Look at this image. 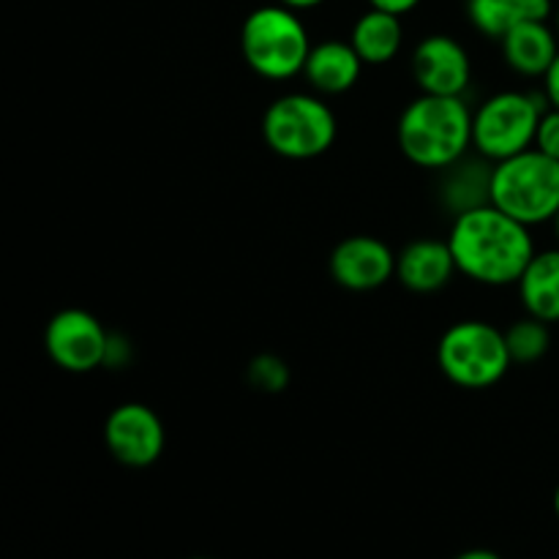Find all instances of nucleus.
<instances>
[{"label": "nucleus", "mask_w": 559, "mask_h": 559, "mask_svg": "<svg viewBox=\"0 0 559 559\" xmlns=\"http://www.w3.org/2000/svg\"><path fill=\"white\" fill-rule=\"evenodd\" d=\"M448 246H451L459 273L486 287L519 284L535 257L527 224L508 216L491 202L456 213Z\"/></svg>", "instance_id": "obj_1"}, {"label": "nucleus", "mask_w": 559, "mask_h": 559, "mask_svg": "<svg viewBox=\"0 0 559 559\" xmlns=\"http://www.w3.org/2000/svg\"><path fill=\"white\" fill-rule=\"evenodd\" d=\"M396 140L415 167L448 169L473 145V112L462 96L420 93L404 107Z\"/></svg>", "instance_id": "obj_2"}, {"label": "nucleus", "mask_w": 559, "mask_h": 559, "mask_svg": "<svg viewBox=\"0 0 559 559\" xmlns=\"http://www.w3.org/2000/svg\"><path fill=\"white\" fill-rule=\"evenodd\" d=\"M311 38L298 11L284 3L260 5L240 25V55L262 80H293L304 74Z\"/></svg>", "instance_id": "obj_3"}, {"label": "nucleus", "mask_w": 559, "mask_h": 559, "mask_svg": "<svg viewBox=\"0 0 559 559\" xmlns=\"http://www.w3.org/2000/svg\"><path fill=\"white\" fill-rule=\"evenodd\" d=\"M489 202L527 227L551 222L559 211V162L535 145L495 162Z\"/></svg>", "instance_id": "obj_4"}, {"label": "nucleus", "mask_w": 559, "mask_h": 559, "mask_svg": "<svg viewBox=\"0 0 559 559\" xmlns=\"http://www.w3.org/2000/svg\"><path fill=\"white\" fill-rule=\"evenodd\" d=\"M437 366L453 385L484 391L508 374L513 360L500 328L484 320H462L437 342Z\"/></svg>", "instance_id": "obj_5"}, {"label": "nucleus", "mask_w": 559, "mask_h": 559, "mask_svg": "<svg viewBox=\"0 0 559 559\" xmlns=\"http://www.w3.org/2000/svg\"><path fill=\"white\" fill-rule=\"evenodd\" d=\"M336 115L311 93H284L262 115V140L276 156L306 162L331 151Z\"/></svg>", "instance_id": "obj_6"}, {"label": "nucleus", "mask_w": 559, "mask_h": 559, "mask_svg": "<svg viewBox=\"0 0 559 559\" xmlns=\"http://www.w3.org/2000/svg\"><path fill=\"white\" fill-rule=\"evenodd\" d=\"M549 107L546 93H495L480 104L478 112H473V145L489 162L516 156L535 145L540 115Z\"/></svg>", "instance_id": "obj_7"}, {"label": "nucleus", "mask_w": 559, "mask_h": 559, "mask_svg": "<svg viewBox=\"0 0 559 559\" xmlns=\"http://www.w3.org/2000/svg\"><path fill=\"white\" fill-rule=\"evenodd\" d=\"M109 336L102 322L85 309H60L44 328V349L58 369L87 374L107 364Z\"/></svg>", "instance_id": "obj_8"}, {"label": "nucleus", "mask_w": 559, "mask_h": 559, "mask_svg": "<svg viewBox=\"0 0 559 559\" xmlns=\"http://www.w3.org/2000/svg\"><path fill=\"white\" fill-rule=\"evenodd\" d=\"M104 442L109 456L129 469H145L164 453V424L153 407L142 402L118 404L104 424Z\"/></svg>", "instance_id": "obj_9"}, {"label": "nucleus", "mask_w": 559, "mask_h": 559, "mask_svg": "<svg viewBox=\"0 0 559 559\" xmlns=\"http://www.w3.org/2000/svg\"><path fill=\"white\" fill-rule=\"evenodd\" d=\"M331 276L349 293H371L396 276V254L371 235H349L331 251Z\"/></svg>", "instance_id": "obj_10"}, {"label": "nucleus", "mask_w": 559, "mask_h": 559, "mask_svg": "<svg viewBox=\"0 0 559 559\" xmlns=\"http://www.w3.org/2000/svg\"><path fill=\"white\" fill-rule=\"evenodd\" d=\"M413 80L420 93L464 96L473 80V63L462 44L445 33L426 36L413 52Z\"/></svg>", "instance_id": "obj_11"}, {"label": "nucleus", "mask_w": 559, "mask_h": 559, "mask_svg": "<svg viewBox=\"0 0 559 559\" xmlns=\"http://www.w3.org/2000/svg\"><path fill=\"white\" fill-rule=\"evenodd\" d=\"M456 271L448 240H413L396 254V278L409 293H440Z\"/></svg>", "instance_id": "obj_12"}, {"label": "nucleus", "mask_w": 559, "mask_h": 559, "mask_svg": "<svg viewBox=\"0 0 559 559\" xmlns=\"http://www.w3.org/2000/svg\"><path fill=\"white\" fill-rule=\"evenodd\" d=\"M557 36L559 33L551 31L546 20L519 22L500 38L502 58L516 74L544 76L559 55Z\"/></svg>", "instance_id": "obj_13"}, {"label": "nucleus", "mask_w": 559, "mask_h": 559, "mask_svg": "<svg viewBox=\"0 0 559 559\" xmlns=\"http://www.w3.org/2000/svg\"><path fill=\"white\" fill-rule=\"evenodd\" d=\"M364 66L366 63L349 41H322L311 47L304 76L314 91L325 93V96H342L349 87H355Z\"/></svg>", "instance_id": "obj_14"}, {"label": "nucleus", "mask_w": 559, "mask_h": 559, "mask_svg": "<svg viewBox=\"0 0 559 559\" xmlns=\"http://www.w3.org/2000/svg\"><path fill=\"white\" fill-rule=\"evenodd\" d=\"M519 298L527 314L555 325L559 322V249L535 251L519 278Z\"/></svg>", "instance_id": "obj_15"}, {"label": "nucleus", "mask_w": 559, "mask_h": 559, "mask_svg": "<svg viewBox=\"0 0 559 559\" xmlns=\"http://www.w3.org/2000/svg\"><path fill=\"white\" fill-rule=\"evenodd\" d=\"M404 41V27L399 14L382 11L371 5L366 14L358 16L349 33V44L360 55L366 66H385L399 55Z\"/></svg>", "instance_id": "obj_16"}, {"label": "nucleus", "mask_w": 559, "mask_h": 559, "mask_svg": "<svg viewBox=\"0 0 559 559\" xmlns=\"http://www.w3.org/2000/svg\"><path fill=\"white\" fill-rule=\"evenodd\" d=\"M467 16L475 31L500 41L519 22L549 20L551 0H467Z\"/></svg>", "instance_id": "obj_17"}, {"label": "nucleus", "mask_w": 559, "mask_h": 559, "mask_svg": "<svg viewBox=\"0 0 559 559\" xmlns=\"http://www.w3.org/2000/svg\"><path fill=\"white\" fill-rule=\"evenodd\" d=\"M506 344L511 360L519 366H533L540 358H546L551 347V331L549 322L538 320V317L527 314L524 320L513 322L506 331Z\"/></svg>", "instance_id": "obj_18"}, {"label": "nucleus", "mask_w": 559, "mask_h": 559, "mask_svg": "<svg viewBox=\"0 0 559 559\" xmlns=\"http://www.w3.org/2000/svg\"><path fill=\"white\" fill-rule=\"evenodd\" d=\"M249 382L262 393H278L289 385V369L276 355H257L249 364Z\"/></svg>", "instance_id": "obj_19"}, {"label": "nucleus", "mask_w": 559, "mask_h": 559, "mask_svg": "<svg viewBox=\"0 0 559 559\" xmlns=\"http://www.w3.org/2000/svg\"><path fill=\"white\" fill-rule=\"evenodd\" d=\"M535 147L559 162V109L557 107H549L544 115H540L538 134H535Z\"/></svg>", "instance_id": "obj_20"}, {"label": "nucleus", "mask_w": 559, "mask_h": 559, "mask_svg": "<svg viewBox=\"0 0 559 559\" xmlns=\"http://www.w3.org/2000/svg\"><path fill=\"white\" fill-rule=\"evenodd\" d=\"M544 93L549 98L551 107L559 109V55L555 58V63L549 66V71L544 74Z\"/></svg>", "instance_id": "obj_21"}, {"label": "nucleus", "mask_w": 559, "mask_h": 559, "mask_svg": "<svg viewBox=\"0 0 559 559\" xmlns=\"http://www.w3.org/2000/svg\"><path fill=\"white\" fill-rule=\"evenodd\" d=\"M418 3L420 0H369V5H374V9L391 11V14H399V16L413 11Z\"/></svg>", "instance_id": "obj_22"}, {"label": "nucleus", "mask_w": 559, "mask_h": 559, "mask_svg": "<svg viewBox=\"0 0 559 559\" xmlns=\"http://www.w3.org/2000/svg\"><path fill=\"white\" fill-rule=\"evenodd\" d=\"M278 3L289 5V9H295V11H306V9H314V5L325 3V0H278Z\"/></svg>", "instance_id": "obj_23"}, {"label": "nucleus", "mask_w": 559, "mask_h": 559, "mask_svg": "<svg viewBox=\"0 0 559 559\" xmlns=\"http://www.w3.org/2000/svg\"><path fill=\"white\" fill-rule=\"evenodd\" d=\"M459 559H500L495 555V551H467V555H462Z\"/></svg>", "instance_id": "obj_24"}, {"label": "nucleus", "mask_w": 559, "mask_h": 559, "mask_svg": "<svg viewBox=\"0 0 559 559\" xmlns=\"http://www.w3.org/2000/svg\"><path fill=\"white\" fill-rule=\"evenodd\" d=\"M555 513H557V519H559V486H557V491H555Z\"/></svg>", "instance_id": "obj_25"}, {"label": "nucleus", "mask_w": 559, "mask_h": 559, "mask_svg": "<svg viewBox=\"0 0 559 559\" xmlns=\"http://www.w3.org/2000/svg\"><path fill=\"white\" fill-rule=\"evenodd\" d=\"M551 222H555V233H557V240H559V211H557V216L551 218Z\"/></svg>", "instance_id": "obj_26"}, {"label": "nucleus", "mask_w": 559, "mask_h": 559, "mask_svg": "<svg viewBox=\"0 0 559 559\" xmlns=\"http://www.w3.org/2000/svg\"><path fill=\"white\" fill-rule=\"evenodd\" d=\"M557 33H559V9H557Z\"/></svg>", "instance_id": "obj_27"}]
</instances>
